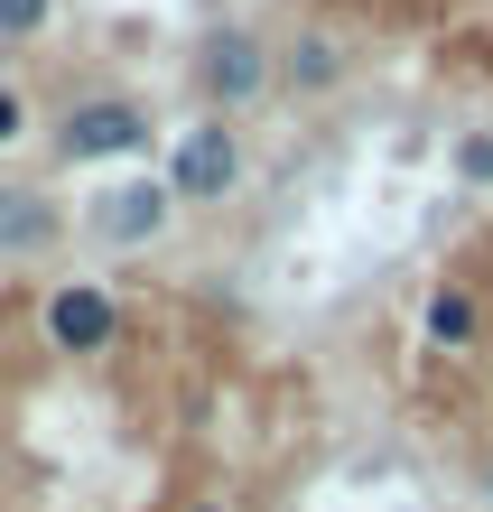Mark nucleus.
I'll list each match as a JSON object with an SVG mask.
<instances>
[{"instance_id": "3", "label": "nucleus", "mask_w": 493, "mask_h": 512, "mask_svg": "<svg viewBox=\"0 0 493 512\" xmlns=\"http://www.w3.org/2000/svg\"><path fill=\"white\" fill-rule=\"evenodd\" d=\"M168 187H177V205H224V196L242 187V140H233L224 112H205V122L177 131V149H168Z\"/></svg>"}, {"instance_id": "5", "label": "nucleus", "mask_w": 493, "mask_h": 512, "mask_svg": "<svg viewBox=\"0 0 493 512\" xmlns=\"http://www.w3.org/2000/svg\"><path fill=\"white\" fill-rule=\"evenodd\" d=\"M168 215H177V187H168V177H121V187L94 196L84 233L112 243V252H140V243H159V233H168Z\"/></svg>"}, {"instance_id": "13", "label": "nucleus", "mask_w": 493, "mask_h": 512, "mask_svg": "<svg viewBox=\"0 0 493 512\" xmlns=\"http://www.w3.org/2000/svg\"><path fill=\"white\" fill-rule=\"evenodd\" d=\"M187 512H233V503H187Z\"/></svg>"}, {"instance_id": "4", "label": "nucleus", "mask_w": 493, "mask_h": 512, "mask_svg": "<svg viewBox=\"0 0 493 512\" xmlns=\"http://www.w3.org/2000/svg\"><path fill=\"white\" fill-rule=\"evenodd\" d=\"M38 336H47V354H112L121 345V298L103 280H56L47 308H38Z\"/></svg>"}, {"instance_id": "9", "label": "nucleus", "mask_w": 493, "mask_h": 512, "mask_svg": "<svg viewBox=\"0 0 493 512\" xmlns=\"http://www.w3.org/2000/svg\"><path fill=\"white\" fill-rule=\"evenodd\" d=\"M47 19H56V0H0V47H19V38H38Z\"/></svg>"}, {"instance_id": "10", "label": "nucleus", "mask_w": 493, "mask_h": 512, "mask_svg": "<svg viewBox=\"0 0 493 512\" xmlns=\"http://www.w3.org/2000/svg\"><path fill=\"white\" fill-rule=\"evenodd\" d=\"M456 177H466V187H493V131H466V140H456Z\"/></svg>"}, {"instance_id": "2", "label": "nucleus", "mask_w": 493, "mask_h": 512, "mask_svg": "<svg viewBox=\"0 0 493 512\" xmlns=\"http://www.w3.org/2000/svg\"><path fill=\"white\" fill-rule=\"evenodd\" d=\"M131 149H149V112L131 94H84V103H66V122H56V159L66 168L131 159Z\"/></svg>"}, {"instance_id": "7", "label": "nucleus", "mask_w": 493, "mask_h": 512, "mask_svg": "<svg viewBox=\"0 0 493 512\" xmlns=\"http://www.w3.org/2000/svg\"><path fill=\"white\" fill-rule=\"evenodd\" d=\"M419 326H428V345H438V354H475V345H484V308H475V289H456V280L428 289Z\"/></svg>"}, {"instance_id": "11", "label": "nucleus", "mask_w": 493, "mask_h": 512, "mask_svg": "<svg viewBox=\"0 0 493 512\" xmlns=\"http://www.w3.org/2000/svg\"><path fill=\"white\" fill-rule=\"evenodd\" d=\"M19 140H28V94L0 84V149H19Z\"/></svg>"}, {"instance_id": "12", "label": "nucleus", "mask_w": 493, "mask_h": 512, "mask_svg": "<svg viewBox=\"0 0 493 512\" xmlns=\"http://www.w3.org/2000/svg\"><path fill=\"white\" fill-rule=\"evenodd\" d=\"M475 494H484V503H493V457H484V466H475Z\"/></svg>"}, {"instance_id": "8", "label": "nucleus", "mask_w": 493, "mask_h": 512, "mask_svg": "<svg viewBox=\"0 0 493 512\" xmlns=\"http://www.w3.org/2000/svg\"><path fill=\"white\" fill-rule=\"evenodd\" d=\"M280 84H298V94H335V84H345V47H335L326 28H298V47L280 56Z\"/></svg>"}, {"instance_id": "1", "label": "nucleus", "mask_w": 493, "mask_h": 512, "mask_svg": "<svg viewBox=\"0 0 493 512\" xmlns=\"http://www.w3.org/2000/svg\"><path fill=\"white\" fill-rule=\"evenodd\" d=\"M187 75H196V94L233 122V112H252L270 84H280V56H270V38H261V28L214 19L205 38H196V56H187Z\"/></svg>"}, {"instance_id": "6", "label": "nucleus", "mask_w": 493, "mask_h": 512, "mask_svg": "<svg viewBox=\"0 0 493 512\" xmlns=\"http://www.w3.org/2000/svg\"><path fill=\"white\" fill-rule=\"evenodd\" d=\"M66 233V205L47 187H0V261H38Z\"/></svg>"}]
</instances>
